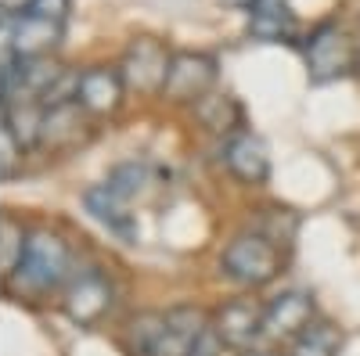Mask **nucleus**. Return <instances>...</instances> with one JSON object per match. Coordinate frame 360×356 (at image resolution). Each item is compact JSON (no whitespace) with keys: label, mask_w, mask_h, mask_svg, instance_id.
Returning <instances> with one entry per match:
<instances>
[{"label":"nucleus","mask_w":360,"mask_h":356,"mask_svg":"<svg viewBox=\"0 0 360 356\" xmlns=\"http://www.w3.org/2000/svg\"><path fill=\"white\" fill-rule=\"evenodd\" d=\"M169 62H173V54L159 40L141 37L127 47L119 76H123V83L137 94H159L166 86V76H169Z\"/></svg>","instance_id":"39448f33"},{"label":"nucleus","mask_w":360,"mask_h":356,"mask_svg":"<svg viewBox=\"0 0 360 356\" xmlns=\"http://www.w3.org/2000/svg\"><path fill=\"white\" fill-rule=\"evenodd\" d=\"M356 65V44L349 40V33L342 25L328 22L321 29H314V37L307 40V72L314 83H332L349 76Z\"/></svg>","instance_id":"20e7f679"},{"label":"nucleus","mask_w":360,"mask_h":356,"mask_svg":"<svg viewBox=\"0 0 360 356\" xmlns=\"http://www.w3.org/2000/svg\"><path fill=\"white\" fill-rule=\"evenodd\" d=\"M220 263L231 281L245 284V288H263L281 274V249L263 230H245V234L231 237Z\"/></svg>","instance_id":"f03ea898"},{"label":"nucleus","mask_w":360,"mask_h":356,"mask_svg":"<svg viewBox=\"0 0 360 356\" xmlns=\"http://www.w3.org/2000/svg\"><path fill=\"white\" fill-rule=\"evenodd\" d=\"M123 76L115 69H86L79 72V86H76V105L86 115H108L123 101Z\"/></svg>","instance_id":"f8f14e48"},{"label":"nucleus","mask_w":360,"mask_h":356,"mask_svg":"<svg viewBox=\"0 0 360 356\" xmlns=\"http://www.w3.org/2000/svg\"><path fill=\"white\" fill-rule=\"evenodd\" d=\"M86 209L94 213V220H101L112 234L119 237H134L137 227H134V213H130V198L123 191H115L108 180L90 187L86 191Z\"/></svg>","instance_id":"ddd939ff"},{"label":"nucleus","mask_w":360,"mask_h":356,"mask_svg":"<svg viewBox=\"0 0 360 356\" xmlns=\"http://www.w3.org/2000/svg\"><path fill=\"white\" fill-rule=\"evenodd\" d=\"M295 29V18L288 11V0H252L249 8V33L263 44L288 40Z\"/></svg>","instance_id":"4468645a"},{"label":"nucleus","mask_w":360,"mask_h":356,"mask_svg":"<svg viewBox=\"0 0 360 356\" xmlns=\"http://www.w3.org/2000/svg\"><path fill=\"white\" fill-rule=\"evenodd\" d=\"M339 349H342V331L328 320H314L310 328L292 342L288 356H339Z\"/></svg>","instance_id":"2eb2a0df"},{"label":"nucleus","mask_w":360,"mask_h":356,"mask_svg":"<svg viewBox=\"0 0 360 356\" xmlns=\"http://www.w3.org/2000/svg\"><path fill=\"white\" fill-rule=\"evenodd\" d=\"M112 310V284L98 274V270H86L79 274L69 291H65V317L72 324H98L105 313Z\"/></svg>","instance_id":"9d476101"},{"label":"nucleus","mask_w":360,"mask_h":356,"mask_svg":"<svg viewBox=\"0 0 360 356\" xmlns=\"http://www.w3.org/2000/svg\"><path fill=\"white\" fill-rule=\"evenodd\" d=\"M314 295L285 291L263 310V338L270 342H295L314 324Z\"/></svg>","instance_id":"0eeeda50"},{"label":"nucleus","mask_w":360,"mask_h":356,"mask_svg":"<svg viewBox=\"0 0 360 356\" xmlns=\"http://www.w3.org/2000/svg\"><path fill=\"white\" fill-rule=\"evenodd\" d=\"M33 15H44L51 22H65L69 15V0H33V8H29Z\"/></svg>","instance_id":"6ab92c4d"},{"label":"nucleus","mask_w":360,"mask_h":356,"mask_svg":"<svg viewBox=\"0 0 360 356\" xmlns=\"http://www.w3.org/2000/svg\"><path fill=\"white\" fill-rule=\"evenodd\" d=\"M148 176H152V173H148V166H141V162H127V166H119V169L108 176V184H112L115 191H123V195L134 202V198L144 191Z\"/></svg>","instance_id":"f3484780"},{"label":"nucleus","mask_w":360,"mask_h":356,"mask_svg":"<svg viewBox=\"0 0 360 356\" xmlns=\"http://www.w3.org/2000/svg\"><path fill=\"white\" fill-rule=\"evenodd\" d=\"M22 152H25V147L18 144V137H15L4 123H0V176H11V173L18 169Z\"/></svg>","instance_id":"a211bd4d"},{"label":"nucleus","mask_w":360,"mask_h":356,"mask_svg":"<svg viewBox=\"0 0 360 356\" xmlns=\"http://www.w3.org/2000/svg\"><path fill=\"white\" fill-rule=\"evenodd\" d=\"M29 234L22 230V223H15L11 216H0V277H11L22 263Z\"/></svg>","instance_id":"dca6fc26"},{"label":"nucleus","mask_w":360,"mask_h":356,"mask_svg":"<svg viewBox=\"0 0 360 356\" xmlns=\"http://www.w3.org/2000/svg\"><path fill=\"white\" fill-rule=\"evenodd\" d=\"M4 37H8L11 58H22V62L25 58H47L58 47V40H62V22H51L44 15L25 11V15L8 18Z\"/></svg>","instance_id":"6e6552de"},{"label":"nucleus","mask_w":360,"mask_h":356,"mask_svg":"<svg viewBox=\"0 0 360 356\" xmlns=\"http://www.w3.org/2000/svg\"><path fill=\"white\" fill-rule=\"evenodd\" d=\"M25 8H33V0H0V11H4V18L25 15Z\"/></svg>","instance_id":"aec40b11"},{"label":"nucleus","mask_w":360,"mask_h":356,"mask_svg":"<svg viewBox=\"0 0 360 356\" xmlns=\"http://www.w3.org/2000/svg\"><path fill=\"white\" fill-rule=\"evenodd\" d=\"M263 310H266V306H259V303H252V299H234V303H227V306L217 313V320H213L217 338H220L224 345L238 349V352L252 349L256 338H263Z\"/></svg>","instance_id":"1a4fd4ad"},{"label":"nucleus","mask_w":360,"mask_h":356,"mask_svg":"<svg viewBox=\"0 0 360 356\" xmlns=\"http://www.w3.org/2000/svg\"><path fill=\"white\" fill-rule=\"evenodd\" d=\"M227 8H252V0H224Z\"/></svg>","instance_id":"4be33fe9"},{"label":"nucleus","mask_w":360,"mask_h":356,"mask_svg":"<svg viewBox=\"0 0 360 356\" xmlns=\"http://www.w3.org/2000/svg\"><path fill=\"white\" fill-rule=\"evenodd\" d=\"M205 335V317L191 306H176L169 313H148L134 320L137 356H195Z\"/></svg>","instance_id":"f257e3e1"},{"label":"nucleus","mask_w":360,"mask_h":356,"mask_svg":"<svg viewBox=\"0 0 360 356\" xmlns=\"http://www.w3.org/2000/svg\"><path fill=\"white\" fill-rule=\"evenodd\" d=\"M11 277H15L18 291H29V295H44V291L58 288L69 277V249H65V242L58 234L33 230L29 242H25L18 270Z\"/></svg>","instance_id":"7ed1b4c3"},{"label":"nucleus","mask_w":360,"mask_h":356,"mask_svg":"<svg viewBox=\"0 0 360 356\" xmlns=\"http://www.w3.org/2000/svg\"><path fill=\"white\" fill-rule=\"evenodd\" d=\"M242 356H278V352H270V349H256V345H252V349H245Z\"/></svg>","instance_id":"412c9836"},{"label":"nucleus","mask_w":360,"mask_h":356,"mask_svg":"<svg viewBox=\"0 0 360 356\" xmlns=\"http://www.w3.org/2000/svg\"><path fill=\"white\" fill-rule=\"evenodd\" d=\"M213 83H217V62L213 58L198 54V51H180L169 62V76H166L162 94L169 101H202Z\"/></svg>","instance_id":"423d86ee"},{"label":"nucleus","mask_w":360,"mask_h":356,"mask_svg":"<svg viewBox=\"0 0 360 356\" xmlns=\"http://www.w3.org/2000/svg\"><path fill=\"white\" fill-rule=\"evenodd\" d=\"M224 162L238 180H245V184H263L270 176V152H266V144L249 130H238V133L227 137Z\"/></svg>","instance_id":"9b49d317"}]
</instances>
